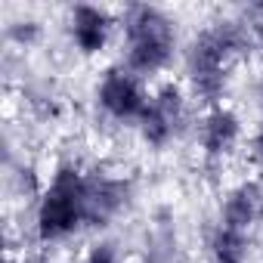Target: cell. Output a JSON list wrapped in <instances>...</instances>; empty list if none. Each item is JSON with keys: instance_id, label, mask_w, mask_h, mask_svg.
<instances>
[{"instance_id": "obj_1", "label": "cell", "mask_w": 263, "mask_h": 263, "mask_svg": "<svg viewBox=\"0 0 263 263\" xmlns=\"http://www.w3.org/2000/svg\"><path fill=\"white\" fill-rule=\"evenodd\" d=\"M84 189H87V180L78 171L65 167L56 174L37 214V226L44 238H59L84 220Z\"/></svg>"}, {"instance_id": "obj_2", "label": "cell", "mask_w": 263, "mask_h": 263, "mask_svg": "<svg viewBox=\"0 0 263 263\" xmlns=\"http://www.w3.org/2000/svg\"><path fill=\"white\" fill-rule=\"evenodd\" d=\"M130 34V68L134 71H158L167 56H171V25L164 16H158L155 10H134L127 25Z\"/></svg>"}, {"instance_id": "obj_3", "label": "cell", "mask_w": 263, "mask_h": 263, "mask_svg": "<svg viewBox=\"0 0 263 263\" xmlns=\"http://www.w3.org/2000/svg\"><path fill=\"white\" fill-rule=\"evenodd\" d=\"M229 47L223 44V37L217 31L201 34L192 47L189 65H192V84L204 99H217L223 90V62H226Z\"/></svg>"}, {"instance_id": "obj_4", "label": "cell", "mask_w": 263, "mask_h": 263, "mask_svg": "<svg viewBox=\"0 0 263 263\" xmlns=\"http://www.w3.org/2000/svg\"><path fill=\"white\" fill-rule=\"evenodd\" d=\"M99 102L115 115V118H130V115H143L146 111V99L137 87V81L130 74L111 71L102 87H99Z\"/></svg>"}, {"instance_id": "obj_5", "label": "cell", "mask_w": 263, "mask_h": 263, "mask_svg": "<svg viewBox=\"0 0 263 263\" xmlns=\"http://www.w3.org/2000/svg\"><path fill=\"white\" fill-rule=\"evenodd\" d=\"M105 16L93 7H78L74 10V44L84 53H96L105 44Z\"/></svg>"}, {"instance_id": "obj_6", "label": "cell", "mask_w": 263, "mask_h": 263, "mask_svg": "<svg viewBox=\"0 0 263 263\" xmlns=\"http://www.w3.org/2000/svg\"><path fill=\"white\" fill-rule=\"evenodd\" d=\"M257 214V189L254 186H241L238 192H232L226 198V208H223V226L226 229H235V232H245L251 226Z\"/></svg>"}, {"instance_id": "obj_7", "label": "cell", "mask_w": 263, "mask_h": 263, "mask_svg": "<svg viewBox=\"0 0 263 263\" xmlns=\"http://www.w3.org/2000/svg\"><path fill=\"white\" fill-rule=\"evenodd\" d=\"M235 137H238V121H235V115H229V111H214V115L208 118V124H204V146H208L211 152L229 149V146L235 143Z\"/></svg>"}, {"instance_id": "obj_8", "label": "cell", "mask_w": 263, "mask_h": 263, "mask_svg": "<svg viewBox=\"0 0 263 263\" xmlns=\"http://www.w3.org/2000/svg\"><path fill=\"white\" fill-rule=\"evenodd\" d=\"M245 251H248V241H245L241 232L223 226L214 235V257H217V263H241L245 260Z\"/></svg>"}, {"instance_id": "obj_9", "label": "cell", "mask_w": 263, "mask_h": 263, "mask_svg": "<svg viewBox=\"0 0 263 263\" xmlns=\"http://www.w3.org/2000/svg\"><path fill=\"white\" fill-rule=\"evenodd\" d=\"M90 263H118V260H115V254H111L108 245H99V248L90 254Z\"/></svg>"}, {"instance_id": "obj_10", "label": "cell", "mask_w": 263, "mask_h": 263, "mask_svg": "<svg viewBox=\"0 0 263 263\" xmlns=\"http://www.w3.org/2000/svg\"><path fill=\"white\" fill-rule=\"evenodd\" d=\"M254 146H257V152L263 155V130H260V137H257V143H254Z\"/></svg>"}]
</instances>
